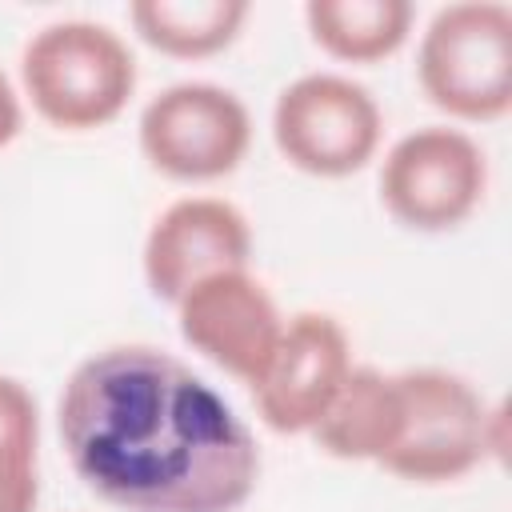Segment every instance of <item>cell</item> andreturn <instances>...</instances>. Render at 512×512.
<instances>
[{
  "mask_svg": "<svg viewBox=\"0 0 512 512\" xmlns=\"http://www.w3.org/2000/svg\"><path fill=\"white\" fill-rule=\"evenodd\" d=\"M56 432L84 488L124 512H236L260 480L236 408L152 344L84 356L64 380Z\"/></svg>",
  "mask_w": 512,
  "mask_h": 512,
  "instance_id": "6da1fadb",
  "label": "cell"
},
{
  "mask_svg": "<svg viewBox=\"0 0 512 512\" xmlns=\"http://www.w3.org/2000/svg\"><path fill=\"white\" fill-rule=\"evenodd\" d=\"M20 84L40 120L60 132H92L128 108L136 56L100 20H52L24 44Z\"/></svg>",
  "mask_w": 512,
  "mask_h": 512,
  "instance_id": "7a4b0ae2",
  "label": "cell"
},
{
  "mask_svg": "<svg viewBox=\"0 0 512 512\" xmlns=\"http://www.w3.org/2000/svg\"><path fill=\"white\" fill-rule=\"evenodd\" d=\"M424 96L452 120L488 124L512 108V8L500 0L444 4L416 48Z\"/></svg>",
  "mask_w": 512,
  "mask_h": 512,
  "instance_id": "3957f363",
  "label": "cell"
},
{
  "mask_svg": "<svg viewBox=\"0 0 512 512\" xmlns=\"http://www.w3.org/2000/svg\"><path fill=\"white\" fill-rule=\"evenodd\" d=\"M404 396L400 440L384 456V472L408 484H448L480 468L500 452V408L456 372L444 368H408L396 372Z\"/></svg>",
  "mask_w": 512,
  "mask_h": 512,
  "instance_id": "277c9868",
  "label": "cell"
},
{
  "mask_svg": "<svg viewBox=\"0 0 512 512\" xmlns=\"http://www.w3.org/2000/svg\"><path fill=\"white\" fill-rule=\"evenodd\" d=\"M384 136L376 96L340 72H304L272 104V140L280 156L324 180L360 172Z\"/></svg>",
  "mask_w": 512,
  "mask_h": 512,
  "instance_id": "5b68a950",
  "label": "cell"
},
{
  "mask_svg": "<svg viewBox=\"0 0 512 512\" xmlns=\"http://www.w3.org/2000/svg\"><path fill=\"white\" fill-rule=\"evenodd\" d=\"M488 160L484 148L448 124L404 132L380 160V204L412 232L460 228L484 200Z\"/></svg>",
  "mask_w": 512,
  "mask_h": 512,
  "instance_id": "8992f818",
  "label": "cell"
},
{
  "mask_svg": "<svg viewBox=\"0 0 512 512\" xmlns=\"http://www.w3.org/2000/svg\"><path fill=\"white\" fill-rule=\"evenodd\" d=\"M136 136L156 172L204 184L240 168L252 144V116L236 92L208 80H180L144 104Z\"/></svg>",
  "mask_w": 512,
  "mask_h": 512,
  "instance_id": "52a82bcc",
  "label": "cell"
},
{
  "mask_svg": "<svg viewBox=\"0 0 512 512\" xmlns=\"http://www.w3.org/2000/svg\"><path fill=\"white\" fill-rule=\"evenodd\" d=\"M172 308L184 344L248 388L260 380L284 332V316L272 292L248 268L196 280Z\"/></svg>",
  "mask_w": 512,
  "mask_h": 512,
  "instance_id": "ba28073f",
  "label": "cell"
},
{
  "mask_svg": "<svg viewBox=\"0 0 512 512\" xmlns=\"http://www.w3.org/2000/svg\"><path fill=\"white\" fill-rule=\"evenodd\" d=\"M348 372L352 344L340 320L328 312H296L284 320L280 344L248 392L272 432L300 436L320 424Z\"/></svg>",
  "mask_w": 512,
  "mask_h": 512,
  "instance_id": "9c48e42d",
  "label": "cell"
},
{
  "mask_svg": "<svg viewBox=\"0 0 512 512\" xmlns=\"http://www.w3.org/2000/svg\"><path fill=\"white\" fill-rule=\"evenodd\" d=\"M248 216L220 196L172 200L144 236V280L156 300L176 304L196 280L228 268H248Z\"/></svg>",
  "mask_w": 512,
  "mask_h": 512,
  "instance_id": "30bf717a",
  "label": "cell"
},
{
  "mask_svg": "<svg viewBox=\"0 0 512 512\" xmlns=\"http://www.w3.org/2000/svg\"><path fill=\"white\" fill-rule=\"evenodd\" d=\"M400 424H404V396L396 372L352 364L336 400L312 428V440L332 460L384 464V456L400 440Z\"/></svg>",
  "mask_w": 512,
  "mask_h": 512,
  "instance_id": "8fae6325",
  "label": "cell"
},
{
  "mask_svg": "<svg viewBox=\"0 0 512 512\" xmlns=\"http://www.w3.org/2000/svg\"><path fill=\"white\" fill-rule=\"evenodd\" d=\"M408 0H308L304 24L320 52L340 64H380L412 36Z\"/></svg>",
  "mask_w": 512,
  "mask_h": 512,
  "instance_id": "7c38bea8",
  "label": "cell"
},
{
  "mask_svg": "<svg viewBox=\"0 0 512 512\" xmlns=\"http://www.w3.org/2000/svg\"><path fill=\"white\" fill-rule=\"evenodd\" d=\"M244 0H136L128 4V20L136 36L176 60H204L224 52L244 20H248Z\"/></svg>",
  "mask_w": 512,
  "mask_h": 512,
  "instance_id": "4fadbf2b",
  "label": "cell"
},
{
  "mask_svg": "<svg viewBox=\"0 0 512 512\" xmlns=\"http://www.w3.org/2000/svg\"><path fill=\"white\" fill-rule=\"evenodd\" d=\"M40 412L16 376H0V464H36Z\"/></svg>",
  "mask_w": 512,
  "mask_h": 512,
  "instance_id": "5bb4252c",
  "label": "cell"
},
{
  "mask_svg": "<svg viewBox=\"0 0 512 512\" xmlns=\"http://www.w3.org/2000/svg\"><path fill=\"white\" fill-rule=\"evenodd\" d=\"M40 500L36 464H0V512H32Z\"/></svg>",
  "mask_w": 512,
  "mask_h": 512,
  "instance_id": "9a60e30c",
  "label": "cell"
},
{
  "mask_svg": "<svg viewBox=\"0 0 512 512\" xmlns=\"http://www.w3.org/2000/svg\"><path fill=\"white\" fill-rule=\"evenodd\" d=\"M20 124H24V108H20V96H16L12 80L0 72V148H8V144L20 136Z\"/></svg>",
  "mask_w": 512,
  "mask_h": 512,
  "instance_id": "2e32d148",
  "label": "cell"
}]
</instances>
